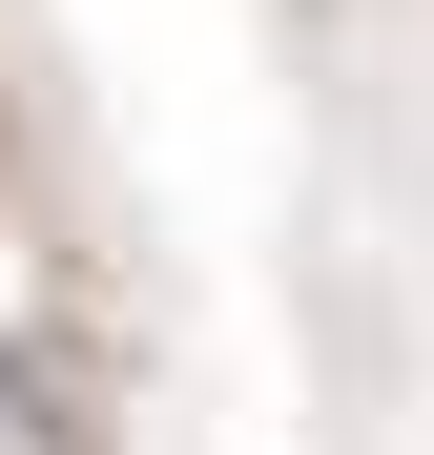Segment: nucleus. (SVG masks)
Segmentation results:
<instances>
[{
    "label": "nucleus",
    "mask_w": 434,
    "mask_h": 455,
    "mask_svg": "<svg viewBox=\"0 0 434 455\" xmlns=\"http://www.w3.org/2000/svg\"><path fill=\"white\" fill-rule=\"evenodd\" d=\"M0 455H62V414H42V372L0 352Z\"/></svg>",
    "instance_id": "nucleus-1"
}]
</instances>
